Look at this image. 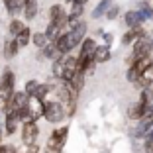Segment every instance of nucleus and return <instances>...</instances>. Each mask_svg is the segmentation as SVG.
<instances>
[{
	"label": "nucleus",
	"instance_id": "1",
	"mask_svg": "<svg viewBox=\"0 0 153 153\" xmlns=\"http://www.w3.org/2000/svg\"><path fill=\"white\" fill-rule=\"evenodd\" d=\"M76 57L71 55H59L53 63V75L57 76L59 81H73L76 75Z\"/></svg>",
	"mask_w": 153,
	"mask_h": 153
},
{
	"label": "nucleus",
	"instance_id": "2",
	"mask_svg": "<svg viewBox=\"0 0 153 153\" xmlns=\"http://www.w3.org/2000/svg\"><path fill=\"white\" fill-rule=\"evenodd\" d=\"M67 110H65L63 102H45V110H43V118L51 124H59L61 120H65Z\"/></svg>",
	"mask_w": 153,
	"mask_h": 153
},
{
	"label": "nucleus",
	"instance_id": "3",
	"mask_svg": "<svg viewBox=\"0 0 153 153\" xmlns=\"http://www.w3.org/2000/svg\"><path fill=\"white\" fill-rule=\"evenodd\" d=\"M153 51V39L147 36H141L137 41H134V51H131V61L141 57H149Z\"/></svg>",
	"mask_w": 153,
	"mask_h": 153
},
{
	"label": "nucleus",
	"instance_id": "4",
	"mask_svg": "<svg viewBox=\"0 0 153 153\" xmlns=\"http://www.w3.org/2000/svg\"><path fill=\"white\" fill-rule=\"evenodd\" d=\"M37 135H39L37 122H33V120L22 122V141H24V145H33L37 141Z\"/></svg>",
	"mask_w": 153,
	"mask_h": 153
},
{
	"label": "nucleus",
	"instance_id": "5",
	"mask_svg": "<svg viewBox=\"0 0 153 153\" xmlns=\"http://www.w3.org/2000/svg\"><path fill=\"white\" fill-rule=\"evenodd\" d=\"M27 102H30V94H27L26 90H22V92H14L12 96H10V100L6 102V112H16V110L20 108H26Z\"/></svg>",
	"mask_w": 153,
	"mask_h": 153
},
{
	"label": "nucleus",
	"instance_id": "6",
	"mask_svg": "<svg viewBox=\"0 0 153 153\" xmlns=\"http://www.w3.org/2000/svg\"><path fill=\"white\" fill-rule=\"evenodd\" d=\"M67 135H69V126H61L57 130H53L51 137L47 140V145L55 149H63L65 147V141H67Z\"/></svg>",
	"mask_w": 153,
	"mask_h": 153
},
{
	"label": "nucleus",
	"instance_id": "7",
	"mask_svg": "<svg viewBox=\"0 0 153 153\" xmlns=\"http://www.w3.org/2000/svg\"><path fill=\"white\" fill-rule=\"evenodd\" d=\"M55 45H57V51L61 55H67V53H71L73 49H75L76 45H75V41H73V37H71V33L69 32H61L57 37H55Z\"/></svg>",
	"mask_w": 153,
	"mask_h": 153
},
{
	"label": "nucleus",
	"instance_id": "8",
	"mask_svg": "<svg viewBox=\"0 0 153 153\" xmlns=\"http://www.w3.org/2000/svg\"><path fill=\"white\" fill-rule=\"evenodd\" d=\"M45 110V102L39 100L37 96H30V102H27V112H30V120L37 122L41 116H43Z\"/></svg>",
	"mask_w": 153,
	"mask_h": 153
},
{
	"label": "nucleus",
	"instance_id": "9",
	"mask_svg": "<svg viewBox=\"0 0 153 153\" xmlns=\"http://www.w3.org/2000/svg\"><path fill=\"white\" fill-rule=\"evenodd\" d=\"M149 130H153V112L145 114L141 120H137V128H135V137H145L149 134Z\"/></svg>",
	"mask_w": 153,
	"mask_h": 153
},
{
	"label": "nucleus",
	"instance_id": "10",
	"mask_svg": "<svg viewBox=\"0 0 153 153\" xmlns=\"http://www.w3.org/2000/svg\"><path fill=\"white\" fill-rule=\"evenodd\" d=\"M135 85L140 86V88H147V90L153 88V61L141 71V75H140V79H137Z\"/></svg>",
	"mask_w": 153,
	"mask_h": 153
},
{
	"label": "nucleus",
	"instance_id": "11",
	"mask_svg": "<svg viewBox=\"0 0 153 153\" xmlns=\"http://www.w3.org/2000/svg\"><path fill=\"white\" fill-rule=\"evenodd\" d=\"M145 20H147V18L143 16L141 10H130V12L124 14V22H126L128 27H137V26H141Z\"/></svg>",
	"mask_w": 153,
	"mask_h": 153
},
{
	"label": "nucleus",
	"instance_id": "12",
	"mask_svg": "<svg viewBox=\"0 0 153 153\" xmlns=\"http://www.w3.org/2000/svg\"><path fill=\"white\" fill-rule=\"evenodd\" d=\"M69 33H71L73 41H75V45H81V43H82V39L86 37V24H85V20L76 22L75 26L69 30Z\"/></svg>",
	"mask_w": 153,
	"mask_h": 153
},
{
	"label": "nucleus",
	"instance_id": "13",
	"mask_svg": "<svg viewBox=\"0 0 153 153\" xmlns=\"http://www.w3.org/2000/svg\"><path fill=\"white\" fill-rule=\"evenodd\" d=\"M96 41L92 39V37H85L81 43V51H79V55H85V57H94V51H96Z\"/></svg>",
	"mask_w": 153,
	"mask_h": 153
},
{
	"label": "nucleus",
	"instance_id": "14",
	"mask_svg": "<svg viewBox=\"0 0 153 153\" xmlns=\"http://www.w3.org/2000/svg\"><path fill=\"white\" fill-rule=\"evenodd\" d=\"M141 36H145V33H143V30H141L140 26H137V27H130V30L124 33V37H122V43L130 45V43H134V41H137Z\"/></svg>",
	"mask_w": 153,
	"mask_h": 153
},
{
	"label": "nucleus",
	"instance_id": "15",
	"mask_svg": "<svg viewBox=\"0 0 153 153\" xmlns=\"http://www.w3.org/2000/svg\"><path fill=\"white\" fill-rule=\"evenodd\" d=\"M18 124H20V120H18V116H16V112H6V120H4V130H6V134H16V130H18Z\"/></svg>",
	"mask_w": 153,
	"mask_h": 153
},
{
	"label": "nucleus",
	"instance_id": "16",
	"mask_svg": "<svg viewBox=\"0 0 153 153\" xmlns=\"http://www.w3.org/2000/svg\"><path fill=\"white\" fill-rule=\"evenodd\" d=\"M110 47L108 45H98V47H96V51H94V61L96 63H106V61H108L110 59Z\"/></svg>",
	"mask_w": 153,
	"mask_h": 153
},
{
	"label": "nucleus",
	"instance_id": "17",
	"mask_svg": "<svg viewBox=\"0 0 153 153\" xmlns=\"http://www.w3.org/2000/svg\"><path fill=\"white\" fill-rule=\"evenodd\" d=\"M24 16L26 20H33L37 16V0H26L24 4Z\"/></svg>",
	"mask_w": 153,
	"mask_h": 153
},
{
	"label": "nucleus",
	"instance_id": "18",
	"mask_svg": "<svg viewBox=\"0 0 153 153\" xmlns=\"http://www.w3.org/2000/svg\"><path fill=\"white\" fill-rule=\"evenodd\" d=\"M49 41H53V39H49V36H47L45 32H36V33L32 36V43L36 45V47H39V49H43V47L49 43Z\"/></svg>",
	"mask_w": 153,
	"mask_h": 153
},
{
	"label": "nucleus",
	"instance_id": "19",
	"mask_svg": "<svg viewBox=\"0 0 153 153\" xmlns=\"http://www.w3.org/2000/svg\"><path fill=\"white\" fill-rule=\"evenodd\" d=\"M59 51H57V45H55V39L53 41H49V43L45 45L43 49H41V57H45V59H57L59 57Z\"/></svg>",
	"mask_w": 153,
	"mask_h": 153
},
{
	"label": "nucleus",
	"instance_id": "20",
	"mask_svg": "<svg viewBox=\"0 0 153 153\" xmlns=\"http://www.w3.org/2000/svg\"><path fill=\"white\" fill-rule=\"evenodd\" d=\"M24 4H26V0H4V6L8 10V14H16L20 10H24Z\"/></svg>",
	"mask_w": 153,
	"mask_h": 153
},
{
	"label": "nucleus",
	"instance_id": "21",
	"mask_svg": "<svg viewBox=\"0 0 153 153\" xmlns=\"http://www.w3.org/2000/svg\"><path fill=\"white\" fill-rule=\"evenodd\" d=\"M18 51H20V41L14 37V39H10L8 43H6V57H8V59L16 57V55H18Z\"/></svg>",
	"mask_w": 153,
	"mask_h": 153
},
{
	"label": "nucleus",
	"instance_id": "22",
	"mask_svg": "<svg viewBox=\"0 0 153 153\" xmlns=\"http://www.w3.org/2000/svg\"><path fill=\"white\" fill-rule=\"evenodd\" d=\"M32 36H33V33H32V30H30V27L26 26V27L22 30V32H20L18 36H16V39L20 41V47H26V45L30 43V41H32Z\"/></svg>",
	"mask_w": 153,
	"mask_h": 153
},
{
	"label": "nucleus",
	"instance_id": "23",
	"mask_svg": "<svg viewBox=\"0 0 153 153\" xmlns=\"http://www.w3.org/2000/svg\"><path fill=\"white\" fill-rule=\"evenodd\" d=\"M51 90H55L53 85H47V82H45V85H41V82H39V86H37V90H36V94H33V96H37L39 100H43V102H45V96L49 94Z\"/></svg>",
	"mask_w": 153,
	"mask_h": 153
},
{
	"label": "nucleus",
	"instance_id": "24",
	"mask_svg": "<svg viewBox=\"0 0 153 153\" xmlns=\"http://www.w3.org/2000/svg\"><path fill=\"white\" fill-rule=\"evenodd\" d=\"M110 10V0H102L98 6L92 12V18H100V16H106V12Z\"/></svg>",
	"mask_w": 153,
	"mask_h": 153
},
{
	"label": "nucleus",
	"instance_id": "25",
	"mask_svg": "<svg viewBox=\"0 0 153 153\" xmlns=\"http://www.w3.org/2000/svg\"><path fill=\"white\" fill-rule=\"evenodd\" d=\"M24 27H26V24H24V22H20L18 18H14L12 22H10V26H8V32L12 33L14 37H16V36H18V33L24 30Z\"/></svg>",
	"mask_w": 153,
	"mask_h": 153
},
{
	"label": "nucleus",
	"instance_id": "26",
	"mask_svg": "<svg viewBox=\"0 0 153 153\" xmlns=\"http://www.w3.org/2000/svg\"><path fill=\"white\" fill-rule=\"evenodd\" d=\"M63 12H65V8H63L61 4H53V6L49 8V20H55L57 16H61Z\"/></svg>",
	"mask_w": 153,
	"mask_h": 153
},
{
	"label": "nucleus",
	"instance_id": "27",
	"mask_svg": "<svg viewBox=\"0 0 153 153\" xmlns=\"http://www.w3.org/2000/svg\"><path fill=\"white\" fill-rule=\"evenodd\" d=\"M37 86H39V82H37V81H33V79H32V81H27V82H26L24 90H26V92H27L30 96H33V94H36V90H37Z\"/></svg>",
	"mask_w": 153,
	"mask_h": 153
},
{
	"label": "nucleus",
	"instance_id": "28",
	"mask_svg": "<svg viewBox=\"0 0 153 153\" xmlns=\"http://www.w3.org/2000/svg\"><path fill=\"white\" fill-rule=\"evenodd\" d=\"M145 153H153V130H149V134L145 135Z\"/></svg>",
	"mask_w": 153,
	"mask_h": 153
},
{
	"label": "nucleus",
	"instance_id": "29",
	"mask_svg": "<svg viewBox=\"0 0 153 153\" xmlns=\"http://www.w3.org/2000/svg\"><path fill=\"white\" fill-rule=\"evenodd\" d=\"M118 14H120V8H118V6H110V10L106 12V18L108 20H116Z\"/></svg>",
	"mask_w": 153,
	"mask_h": 153
},
{
	"label": "nucleus",
	"instance_id": "30",
	"mask_svg": "<svg viewBox=\"0 0 153 153\" xmlns=\"http://www.w3.org/2000/svg\"><path fill=\"white\" fill-rule=\"evenodd\" d=\"M0 153H18L14 145H0Z\"/></svg>",
	"mask_w": 153,
	"mask_h": 153
},
{
	"label": "nucleus",
	"instance_id": "31",
	"mask_svg": "<svg viewBox=\"0 0 153 153\" xmlns=\"http://www.w3.org/2000/svg\"><path fill=\"white\" fill-rule=\"evenodd\" d=\"M37 151H39L37 143H33V145H27V153H37Z\"/></svg>",
	"mask_w": 153,
	"mask_h": 153
},
{
	"label": "nucleus",
	"instance_id": "32",
	"mask_svg": "<svg viewBox=\"0 0 153 153\" xmlns=\"http://www.w3.org/2000/svg\"><path fill=\"white\" fill-rule=\"evenodd\" d=\"M61 151H63V149H55V147H49V145L45 149V153H61Z\"/></svg>",
	"mask_w": 153,
	"mask_h": 153
},
{
	"label": "nucleus",
	"instance_id": "33",
	"mask_svg": "<svg viewBox=\"0 0 153 153\" xmlns=\"http://www.w3.org/2000/svg\"><path fill=\"white\" fill-rule=\"evenodd\" d=\"M104 39H106V43H110V41H112V36H110V33H104Z\"/></svg>",
	"mask_w": 153,
	"mask_h": 153
},
{
	"label": "nucleus",
	"instance_id": "34",
	"mask_svg": "<svg viewBox=\"0 0 153 153\" xmlns=\"http://www.w3.org/2000/svg\"><path fill=\"white\" fill-rule=\"evenodd\" d=\"M71 2H86V0H71Z\"/></svg>",
	"mask_w": 153,
	"mask_h": 153
},
{
	"label": "nucleus",
	"instance_id": "35",
	"mask_svg": "<svg viewBox=\"0 0 153 153\" xmlns=\"http://www.w3.org/2000/svg\"><path fill=\"white\" fill-rule=\"evenodd\" d=\"M0 141H2V130H0ZM0 145H2V143H0Z\"/></svg>",
	"mask_w": 153,
	"mask_h": 153
}]
</instances>
